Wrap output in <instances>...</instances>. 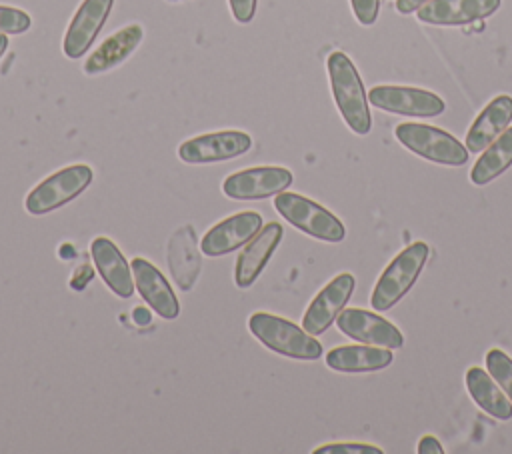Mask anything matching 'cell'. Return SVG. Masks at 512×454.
Returning <instances> with one entry per match:
<instances>
[{
	"label": "cell",
	"mask_w": 512,
	"mask_h": 454,
	"mask_svg": "<svg viewBox=\"0 0 512 454\" xmlns=\"http://www.w3.org/2000/svg\"><path fill=\"white\" fill-rule=\"evenodd\" d=\"M326 70L342 120L354 134L366 136L372 130V116L368 108V94L354 62L342 50H334L326 58Z\"/></svg>",
	"instance_id": "6da1fadb"
},
{
	"label": "cell",
	"mask_w": 512,
	"mask_h": 454,
	"mask_svg": "<svg viewBox=\"0 0 512 454\" xmlns=\"http://www.w3.org/2000/svg\"><path fill=\"white\" fill-rule=\"evenodd\" d=\"M248 328L256 340L268 350L294 360H318L322 356V344L304 328L294 322L270 314L254 312L248 318Z\"/></svg>",
	"instance_id": "7a4b0ae2"
},
{
	"label": "cell",
	"mask_w": 512,
	"mask_h": 454,
	"mask_svg": "<svg viewBox=\"0 0 512 454\" xmlns=\"http://www.w3.org/2000/svg\"><path fill=\"white\" fill-rule=\"evenodd\" d=\"M428 256L430 248L426 242H412L398 252L376 280L370 296L372 308L376 312H384L398 304L418 280Z\"/></svg>",
	"instance_id": "3957f363"
},
{
	"label": "cell",
	"mask_w": 512,
	"mask_h": 454,
	"mask_svg": "<svg viewBox=\"0 0 512 454\" xmlns=\"http://www.w3.org/2000/svg\"><path fill=\"white\" fill-rule=\"evenodd\" d=\"M394 136L404 148L434 164L464 166L468 162L470 152L466 144L442 128L420 122H402L394 128Z\"/></svg>",
	"instance_id": "277c9868"
},
{
	"label": "cell",
	"mask_w": 512,
	"mask_h": 454,
	"mask_svg": "<svg viewBox=\"0 0 512 454\" xmlns=\"http://www.w3.org/2000/svg\"><path fill=\"white\" fill-rule=\"evenodd\" d=\"M274 208L288 224L316 240L342 242L346 236V228L338 216L302 194L280 192L274 198Z\"/></svg>",
	"instance_id": "5b68a950"
},
{
	"label": "cell",
	"mask_w": 512,
	"mask_h": 454,
	"mask_svg": "<svg viewBox=\"0 0 512 454\" xmlns=\"http://www.w3.org/2000/svg\"><path fill=\"white\" fill-rule=\"evenodd\" d=\"M92 178L94 172L88 164L64 166L28 192L24 208L32 216H44L78 198L90 186Z\"/></svg>",
	"instance_id": "8992f818"
},
{
	"label": "cell",
	"mask_w": 512,
	"mask_h": 454,
	"mask_svg": "<svg viewBox=\"0 0 512 454\" xmlns=\"http://www.w3.org/2000/svg\"><path fill=\"white\" fill-rule=\"evenodd\" d=\"M368 102L378 110L416 118H432L446 110V104L438 94L414 86H374L368 90Z\"/></svg>",
	"instance_id": "52a82bcc"
},
{
	"label": "cell",
	"mask_w": 512,
	"mask_h": 454,
	"mask_svg": "<svg viewBox=\"0 0 512 454\" xmlns=\"http://www.w3.org/2000/svg\"><path fill=\"white\" fill-rule=\"evenodd\" d=\"M252 148V136L242 130H218L198 134L178 146V158L186 164H212L232 160Z\"/></svg>",
	"instance_id": "ba28073f"
},
{
	"label": "cell",
	"mask_w": 512,
	"mask_h": 454,
	"mask_svg": "<svg viewBox=\"0 0 512 454\" xmlns=\"http://www.w3.org/2000/svg\"><path fill=\"white\" fill-rule=\"evenodd\" d=\"M294 176L284 166H256L232 172L222 182V192L232 200H264L284 192Z\"/></svg>",
	"instance_id": "9c48e42d"
},
{
	"label": "cell",
	"mask_w": 512,
	"mask_h": 454,
	"mask_svg": "<svg viewBox=\"0 0 512 454\" xmlns=\"http://www.w3.org/2000/svg\"><path fill=\"white\" fill-rule=\"evenodd\" d=\"M114 0H82L76 8L64 38H62V52L70 60L82 58L88 48L94 44L96 36L100 34L102 26L106 24Z\"/></svg>",
	"instance_id": "30bf717a"
},
{
	"label": "cell",
	"mask_w": 512,
	"mask_h": 454,
	"mask_svg": "<svg viewBox=\"0 0 512 454\" xmlns=\"http://www.w3.org/2000/svg\"><path fill=\"white\" fill-rule=\"evenodd\" d=\"M356 280L352 274L342 272L334 276L308 304L304 316H302V328L310 332L312 336H318L326 332L332 322L338 318V314L348 304L352 292H354Z\"/></svg>",
	"instance_id": "8fae6325"
},
{
	"label": "cell",
	"mask_w": 512,
	"mask_h": 454,
	"mask_svg": "<svg viewBox=\"0 0 512 454\" xmlns=\"http://www.w3.org/2000/svg\"><path fill=\"white\" fill-rule=\"evenodd\" d=\"M336 326L344 336L362 344L384 346L390 350L402 348L404 344L402 332L392 322L364 308H344L336 318Z\"/></svg>",
	"instance_id": "7c38bea8"
},
{
	"label": "cell",
	"mask_w": 512,
	"mask_h": 454,
	"mask_svg": "<svg viewBox=\"0 0 512 454\" xmlns=\"http://www.w3.org/2000/svg\"><path fill=\"white\" fill-rule=\"evenodd\" d=\"M264 226L262 216L252 210H244L238 214H232L218 224H214L200 240L202 254L216 258L230 254L238 250L240 246L248 244Z\"/></svg>",
	"instance_id": "4fadbf2b"
},
{
	"label": "cell",
	"mask_w": 512,
	"mask_h": 454,
	"mask_svg": "<svg viewBox=\"0 0 512 454\" xmlns=\"http://www.w3.org/2000/svg\"><path fill=\"white\" fill-rule=\"evenodd\" d=\"M502 0H428L416 18L432 26H464L492 16Z\"/></svg>",
	"instance_id": "5bb4252c"
},
{
	"label": "cell",
	"mask_w": 512,
	"mask_h": 454,
	"mask_svg": "<svg viewBox=\"0 0 512 454\" xmlns=\"http://www.w3.org/2000/svg\"><path fill=\"white\" fill-rule=\"evenodd\" d=\"M134 286L142 300L164 320H174L180 314V302L168 284L166 276L146 258H134L130 262Z\"/></svg>",
	"instance_id": "9a60e30c"
},
{
	"label": "cell",
	"mask_w": 512,
	"mask_h": 454,
	"mask_svg": "<svg viewBox=\"0 0 512 454\" xmlns=\"http://www.w3.org/2000/svg\"><path fill=\"white\" fill-rule=\"evenodd\" d=\"M282 234L284 230L278 222H268L248 244H244V250L238 254L234 266V282L238 288H250L256 282L278 248Z\"/></svg>",
	"instance_id": "2e32d148"
},
{
	"label": "cell",
	"mask_w": 512,
	"mask_h": 454,
	"mask_svg": "<svg viewBox=\"0 0 512 454\" xmlns=\"http://www.w3.org/2000/svg\"><path fill=\"white\" fill-rule=\"evenodd\" d=\"M200 252L202 250L198 248L196 232L190 224L180 226L168 240L166 260H168L174 282L184 292L192 290V286L198 280V274H200V268H202Z\"/></svg>",
	"instance_id": "e0dca14e"
},
{
	"label": "cell",
	"mask_w": 512,
	"mask_h": 454,
	"mask_svg": "<svg viewBox=\"0 0 512 454\" xmlns=\"http://www.w3.org/2000/svg\"><path fill=\"white\" fill-rule=\"evenodd\" d=\"M144 38V28L140 24H128L114 34H110L84 62L82 70L88 76L104 74L122 62H126L132 52L140 46Z\"/></svg>",
	"instance_id": "ac0fdd59"
},
{
	"label": "cell",
	"mask_w": 512,
	"mask_h": 454,
	"mask_svg": "<svg viewBox=\"0 0 512 454\" xmlns=\"http://www.w3.org/2000/svg\"><path fill=\"white\" fill-rule=\"evenodd\" d=\"M90 254L94 260V266L98 274L102 276L104 284L120 298H130L134 294V276L132 268L126 262L124 254L118 250V246L106 238L98 236L90 244Z\"/></svg>",
	"instance_id": "d6986e66"
},
{
	"label": "cell",
	"mask_w": 512,
	"mask_h": 454,
	"mask_svg": "<svg viewBox=\"0 0 512 454\" xmlns=\"http://www.w3.org/2000/svg\"><path fill=\"white\" fill-rule=\"evenodd\" d=\"M512 122V96L500 94L492 98L482 112L474 118L466 132V148L472 154H480L490 142H494Z\"/></svg>",
	"instance_id": "ffe728a7"
},
{
	"label": "cell",
	"mask_w": 512,
	"mask_h": 454,
	"mask_svg": "<svg viewBox=\"0 0 512 454\" xmlns=\"http://www.w3.org/2000/svg\"><path fill=\"white\" fill-rule=\"evenodd\" d=\"M394 354L390 348L372 344L336 346L326 354V366L344 374H362L384 370L392 364Z\"/></svg>",
	"instance_id": "44dd1931"
},
{
	"label": "cell",
	"mask_w": 512,
	"mask_h": 454,
	"mask_svg": "<svg viewBox=\"0 0 512 454\" xmlns=\"http://www.w3.org/2000/svg\"><path fill=\"white\" fill-rule=\"evenodd\" d=\"M464 380L468 394L478 408H482L496 420L512 418V400L500 392L494 378L486 370H482L480 366H472L466 370Z\"/></svg>",
	"instance_id": "7402d4cb"
},
{
	"label": "cell",
	"mask_w": 512,
	"mask_h": 454,
	"mask_svg": "<svg viewBox=\"0 0 512 454\" xmlns=\"http://www.w3.org/2000/svg\"><path fill=\"white\" fill-rule=\"evenodd\" d=\"M512 166V126L490 142L470 170V182L486 186Z\"/></svg>",
	"instance_id": "603a6c76"
},
{
	"label": "cell",
	"mask_w": 512,
	"mask_h": 454,
	"mask_svg": "<svg viewBox=\"0 0 512 454\" xmlns=\"http://www.w3.org/2000/svg\"><path fill=\"white\" fill-rule=\"evenodd\" d=\"M486 370L512 400V358L500 348H490L486 352Z\"/></svg>",
	"instance_id": "cb8c5ba5"
},
{
	"label": "cell",
	"mask_w": 512,
	"mask_h": 454,
	"mask_svg": "<svg viewBox=\"0 0 512 454\" xmlns=\"http://www.w3.org/2000/svg\"><path fill=\"white\" fill-rule=\"evenodd\" d=\"M32 26V18L26 10L0 4V34H24Z\"/></svg>",
	"instance_id": "d4e9b609"
},
{
	"label": "cell",
	"mask_w": 512,
	"mask_h": 454,
	"mask_svg": "<svg viewBox=\"0 0 512 454\" xmlns=\"http://www.w3.org/2000/svg\"><path fill=\"white\" fill-rule=\"evenodd\" d=\"M314 454H382V448L366 442H332L314 448Z\"/></svg>",
	"instance_id": "484cf974"
},
{
	"label": "cell",
	"mask_w": 512,
	"mask_h": 454,
	"mask_svg": "<svg viewBox=\"0 0 512 454\" xmlns=\"http://www.w3.org/2000/svg\"><path fill=\"white\" fill-rule=\"evenodd\" d=\"M354 18L362 26H372L380 12V0H350Z\"/></svg>",
	"instance_id": "4316f807"
},
{
	"label": "cell",
	"mask_w": 512,
	"mask_h": 454,
	"mask_svg": "<svg viewBox=\"0 0 512 454\" xmlns=\"http://www.w3.org/2000/svg\"><path fill=\"white\" fill-rule=\"evenodd\" d=\"M228 6L232 12V18L238 24H248L254 20L258 0H228Z\"/></svg>",
	"instance_id": "83f0119b"
},
{
	"label": "cell",
	"mask_w": 512,
	"mask_h": 454,
	"mask_svg": "<svg viewBox=\"0 0 512 454\" xmlns=\"http://www.w3.org/2000/svg\"><path fill=\"white\" fill-rule=\"evenodd\" d=\"M416 450H418V454H444V448H442L440 440L434 438L432 434L422 436Z\"/></svg>",
	"instance_id": "f1b7e54d"
},
{
	"label": "cell",
	"mask_w": 512,
	"mask_h": 454,
	"mask_svg": "<svg viewBox=\"0 0 512 454\" xmlns=\"http://www.w3.org/2000/svg\"><path fill=\"white\" fill-rule=\"evenodd\" d=\"M80 274H74L72 278H70V286L72 288H84V284H88L90 280H92V276H94V272H92V268L90 266H80V270H78Z\"/></svg>",
	"instance_id": "f546056e"
},
{
	"label": "cell",
	"mask_w": 512,
	"mask_h": 454,
	"mask_svg": "<svg viewBox=\"0 0 512 454\" xmlns=\"http://www.w3.org/2000/svg\"><path fill=\"white\" fill-rule=\"evenodd\" d=\"M428 0H396V10L400 14H412L416 12L420 6H424Z\"/></svg>",
	"instance_id": "4dcf8cb0"
},
{
	"label": "cell",
	"mask_w": 512,
	"mask_h": 454,
	"mask_svg": "<svg viewBox=\"0 0 512 454\" xmlns=\"http://www.w3.org/2000/svg\"><path fill=\"white\" fill-rule=\"evenodd\" d=\"M132 316H134V322L140 324V326H148L150 324V312L146 308H140V306L134 308Z\"/></svg>",
	"instance_id": "1f68e13d"
},
{
	"label": "cell",
	"mask_w": 512,
	"mask_h": 454,
	"mask_svg": "<svg viewBox=\"0 0 512 454\" xmlns=\"http://www.w3.org/2000/svg\"><path fill=\"white\" fill-rule=\"evenodd\" d=\"M8 50V34H0V58Z\"/></svg>",
	"instance_id": "d6a6232c"
},
{
	"label": "cell",
	"mask_w": 512,
	"mask_h": 454,
	"mask_svg": "<svg viewBox=\"0 0 512 454\" xmlns=\"http://www.w3.org/2000/svg\"><path fill=\"white\" fill-rule=\"evenodd\" d=\"M166 2H182V0H166Z\"/></svg>",
	"instance_id": "836d02e7"
}]
</instances>
